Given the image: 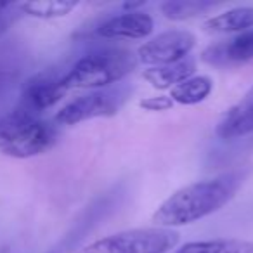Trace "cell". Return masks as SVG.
I'll list each match as a JSON object with an SVG mask.
<instances>
[{"instance_id": "1", "label": "cell", "mask_w": 253, "mask_h": 253, "mask_svg": "<svg viewBox=\"0 0 253 253\" xmlns=\"http://www.w3.org/2000/svg\"><path fill=\"white\" fill-rule=\"evenodd\" d=\"M243 172L222 173L211 179L198 180L169 196L153 213L155 227L172 229L198 222L218 211L238 193Z\"/></svg>"}, {"instance_id": "2", "label": "cell", "mask_w": 253, "mask_h": 253, "mask_svg": "<svg viewBox=\"0 0 253 253\" xmlns=\"http://www.w3.org/2000/svg\"><path fill=\"white\" fill-rule=\"evenodd\" d=\"M137 56L122 47H99L77 61L64 73L63 85L71 88L101 90L123 80L137 66Z\"/></svg>"}, {"instance_id": "3", "label": "cell", "mask_w": 253, "mask_h": 253, "mask_svg": "<svg viewBox=\"0 0 253 253\" xmlns=\"http://www.w3.org/2000/svg\"><path fill=\"white\" fill-rule=\"evenodd\" d=\"M179 243V232L163 227L130 229L106 236L78 253H169Z\"/></svg>"}, {"instance_id": "4", "label": "cell", "mask_w": 253, "mask_h": 253, "mask_svg": "<svg viewBox=\"0 0 253 253\" xmlns=\"http://www.w3.org/2000/svg\"><path fill=\"white\" fill-rule=\"evenodd\" d=\"M128 94H130L128 87H123V85L92 90L63 106L56 115V123L57 125H78L92 118L115 116L123 106V102L126 101Z\"/></svg>"}, {"instance_id": "5", "label": "cell", "mask_w": 253, "mask_h": 253, "mask_svg": "<svg viewBox=\"0 0 253 253\" xmlns=\"http://www.w3.org/2000/svg\"><path fill=\"white\" fill-rule=\"evenodd\" d=\"M196 45V37L187 30H169L139 47L137 61L146 66H167L186 59L193 47Z\"/></svg>"}, {"instance_id": "6", "label": "cell", "mask_w": 253, "mask_h": 253, "mask_svg": "<svg viewBox=\"0 0 253 253\" xmlns=\"http://www.w3.org/2000/svg\"><path fill=\"white\" fill-rule=\"evenodd\" d=\"M59 137L57 126L42 118H33L23 123V126L16 132L12 141L2 149L5 156L18 160L33 158L47 153L54 148Z\"/></svg>"}, {"instance_id": "7", "label": "cell", "mask_w": 253, "mask_h": 253, "mask_svg": "<svg viewBox=\"0 0 253 253\" xmlns=\"http://www.w3.org/2000/svg\"><path fill=\"white\" fill-rule=\"evenodd\" d=\"M63 77L54 70H47L42 73L32 77L21 90V101L18 108L26 111L28 115L40 118L45 109L52 108L56 102H59L66 94V88L63 85Z\"/></svg>"}, {"instance_id": "8", "label": "cell", "mask_w": 253, "mask_h": 253, "mask_svg": "<svg viewBox=\"0 0 253 253\" xmlns=\"http://www.w3.org/2000/svg\"><path fill=\"white\" fill-rule=\"evenodd\" d=\"M201 59L215 68H232L253 59V28L238 33L231 40L208 45L201 52Z\"/></svg>"}, {"instance_id": "9", "label": "cell", "mask_w": 253, "mask_h": 253, "mask_svg": "<svg viewBox=\"0 0 253 253\" xmlns=\"http://www.w3.org/2000/svg\"><path fill=\"white\" fill-rule=\"evenodd\" d=\"M155 23L153 18L141 11H125L111 16L95 28V35L104 40H141L151 35Z\"/></svg>"}, {"instance_id": "10", "label": "cell", "mask_w": 253, "mask_h": 253, "mask_svg": "<svg viewBox=\"0 0 253 253\" xmlns=\"http://www.w3.org/2000/svg\"><path fill=\"white\" fill-rule=\"evenodd\" d=\"M253 132V94H246L218 122L215 134L220 139H238Z\"/></svg>"}, {"instance_id": "11", "label": "cell", "mask_w": 253, "mask_h": 253, "mask_svg": "<svg viewBox=\"0 0 253 253\" xmlns=\"http://www.w3.org/2000/svg\"><path fill=\"white\" fill-rule=\"evenodd\" d=\"M194 71H196V59L187 56L186 59L179 61V63L167 64V66L148 68L142 77L155 88L165 90V88H173L175 85L186 82L187 78L194 77Z\"/></svg>"}, {"instance_id": "12", "label": "cell", "mask_w": 253, "mask_h": 253, "mask_svg": "<svg viewBox=\"0 0 253 253\" xmlns=\"http://www.w3.org/2000/svg\"><path fill=\"white\" fill-rule=\"evenodd\" d=\"M205 32L215 35H229V33H243L253 28V7H234L217 14L203 23Z\"/></svg>"}, {"instance_id": "13", "label": "cell", "mask_w": 253, "mask_h": 253, "mask_svg": "<svg viewBox=\"0 0 253 253\" xmlns=\"http://www.w3.org/2000/svg\"><path fill=\"white\" fill-rule=\"evenodd\" d=\"M213 90V82L210 77L205 75H198V77H191L186 82L175 85L170 90V99L172 102H179L184 106H194L203 102L208 95Z\"/></svg>"}, {"instance_id": "14", "label": "cell", "mask_w": 253, "mask_h": 253, "mask_svg": "<svg viewBox=\"0 0 253 253\" xmlns=\"http://www.w3.org/2000/svg\"><path fill=\"white\" fill-rule=\"evenodd\" d=\"M175 253H253V241L245 239H207L191 241L180 246Z\"/></svg>"}, {"instance_id": "15", "label": "cell", "mask_w": 253, "mask_h": 253, "mask_svg": "<svg viewBox=\"0 0 253 253\" xmlns=\"http://www.w3.org/2000/svg\"><path fill=\"white\" fill-rule=\"evenodd\" d=\"M215 2L211 0H169L162 4V12L167 19L172 21H184V19L196 18L198 14H203L208 9L215 7Z\"/></svg>"}, {"instance_id": "16", "label": "cell", "mask_w": 253, "mask_h": 253, "mask_svg": "<svg viewBox=\"0 0 253 253\" xmlns=\"http://www.w3.org/2000/svg\"><path fill=\"white\" fill-rule=\"evenodd\" d=\"M77 5L78 2L75 0H33V2H25L21 5V11L32 18L54 19L70 14Z\"/></svg>"}, {"instance_id": "17", "label": "cell", "mask_w": 253, "mask_h": 253, "mask_svg": "<svg viewBox=\"0 0 253 253\" xmlns=\"http://www.w3.org/2000/svg\"><path fill=\"white\" fill-rule=\"evenodd\" d=\"M33 118H37V116L28 115V113L23 111L21 108H16L14 111L5 115L4 118H0V151L12 141L16 132L23 126V123H26L28 120H33Z\"/></svg>"}, {"instance_id": "18", "label": "cell", "mask_w": 253, "mask_h": 253, "mask_svg": "<svg viewBox=\"0 0 253 253\" xmlns=\"http://www.w3.org/2000/svg\"><path fill=\"white\" fill-rule=\"evenodd\" d=\"M172 99L170 97H151V99H146V101L141 102L142 108L149 109V111H163V109H169L172 108Z\"/></svg>"}, {"instance_id": "19", "label": "cell", "mask_w": 253, "mask_h": 253, "mask_svg": "<svg viewBox=\"0 0 253 253\" xmlns=\"http://www.w3.org/2000/svg\"><path fill=\"white\" fill-rule=\"evenodd\" d=\"M7 26H9V18H7V11H5L0 14V35L7 30Z\"/></svg>"}, {"instance_id": "20", "label": "cell", "mask_w": 253, "mask_h": 253, "mask_svg": "<svg viewBox=\"0 0 253 253\" xmlns=\"http://www.w3.org/2000/svg\"><path fill=\"white\" fill-rule=\"evenodd\" d=\"M9 7H11V4H9V2H0V14L7 11Z\"/></svg>"}, {"instance_id": "21", "label": "cell", "mask_w": 253, "mask_h": 253, "mask_svg": "<svg viewBox=\"0 0 253 253\" xmlns=\"http://www.w3.org/2000/svg\"><path fill=\"white\" fill-rule=\"evenodd\" d=\"M248 94H253V87H252V90H250V92H248Z\"/></svg>"}]
</instances>
